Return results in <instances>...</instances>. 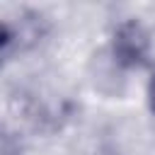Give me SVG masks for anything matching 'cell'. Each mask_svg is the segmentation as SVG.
Masks as SVG:
<instances>
[{
  "label": "cell",
  "mask_w": 155,
  "mask_h": 155,
  "mask_svg": "<svg viewBox=\"0 0 155 155\" xmlns=\"http://www.w3.org/2000/svg\"><path fill=\"white\" fill-rule=\"evenodd\" d=\"M150 56V34L138 19H124L111 34V61L119 68H140Z\"/></svg>",
  "instance_id": "6da1fadb"
},
{
  "label": "cell",
  "mask_w": 155,
  "mask_h": 155,
  "mask_svg": "<svg viewBox=\"0 0 155 155\" xmlns=\"http://www.w3.org/2000/svg\"><path fill=\"white\" fill-rule=\"evenodd\" d=\"M148 107H150V111L155 114V75H153L150 82H148Z\"/></svg>",
  "instance_id": "7a4b0ae2"
}]
</instances>
